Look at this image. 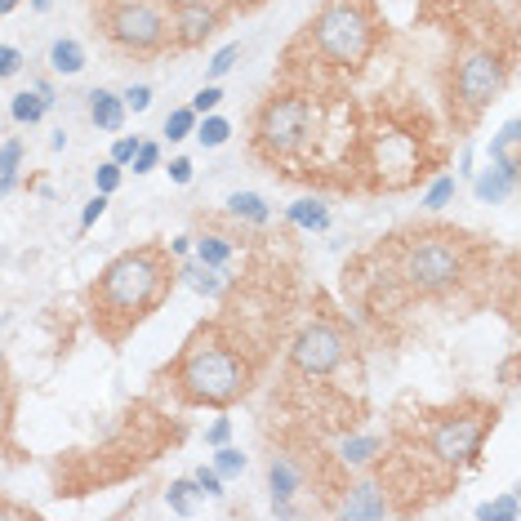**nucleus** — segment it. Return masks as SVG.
I'll return each instance as SVG.
<instances>
[{"instance_id":"1","label":"nucleus","mask_w":521,"mask_h":521,"mask_svg":"<svg viewBox=\"0 0 521 521\" xmlns=\"http://www.w3.org/2000/svg\"><path fill=\"white\" fill-rule=\"evenodd\" d=\"M494 245L451 223H415L366 254V308L406 313L415 303H451L490 277Z\"/></svg>"},{"instance_id":"2","label":"nucleus","mask_w":521,"mask_h":521,"mask_svg":"<svg viewBox=\"0 0 521 521\" xmlns=\"http://www.w3.org/2000/svg\"><path fill=\"white\" fill-rule=\"evenodd\" d=\"M263 370V352L245 339L241 330L223 316L201 321L183 347L165 366L170 392L183 406H209V410H228L245 401L259 383Z\"/></svg>"},{"instance_id":"3","label":"nucleus","mask_w":521,"mask_h":521,"mask_svg":"<svg viewBox=\"0 0 521 521\" xmlns=\"http://www.w3.org/2000/svg\"><path fill=\"white\" fill-rule=\"evenodd\" d=\"M178 285V263H174L170 245L147 241L134 245L125 254H116L94 285L85 290V313L90 325L99 330V339L121 347L147 316L156 313Z\"/></svg>"},{"instance_id":"4","label":"nucleus","mask_w":521,"mask_h":521,"mask_svg":"<svg viewBox=\"0 0 521 521\" xmlns=\"http://www.w3.org/2000/svg\"><path fill=\"white\" fill-rule=\"evenodd\" d=\"M499 423V406H490L482 397H459L454 406L441 410H423L415 428L401 423V437H410L428 459H437L441 468H473L482 459V446Z\"/></svg>"},{"instance_id":"5","label":"nucleus","mask_w":521,"mask_h":521,"mask_svg":"<svg viewBox=\"0 0 521 521\" xmlns=\"http://www.w3.org/2000/svg\"><path fill=\"white\" fill-rule=\"evenodd\" d=\"M299 45H308L321 71H361L379 45V14L370 0H325Z\"/></svg>"},{"instance_id":"6","label":"nucleus","mask_w":521,"mask_h":521,"mask_svg":"<svg viewBox=\"0 0 521 521\" xmlns=\"http://www.w3.org/2000/svg\"><path fill=\"white\" fill-rule=\"evenodd\" d=\"M508 76H513V54H499L490 40L459 45L454 68H451V85H446V103H451V121L459 134L473 130L486 107L499 103Z\"/></svg>"},{"instance_id":"7","label":"nucleus","mask_w":521,"mask_h":521,"mask_svg":"<svg viewBox=\"0 0 521 521\" xmlns=\"http://www.w3.org/2000/svg\"><path fill=\"white\" fill-rule=\"evenodd\" d=\"M94 23L107 45L130 58H161L174 49L170 0H99Z\"/></svg>"},{"instance_id":"8","label":"nucleus","mask_w":521,"mask_h":521,"mask_svg":"<svg viewBox=\"0 0 521 521\" xmlns=\"http://www.w3.org/2000/svg\"><path fill=\"white\" fill-rule=\"evenodd\" d=\"M313 121H316V94L299 90H272L259 112H254V156H263L268 165L299 156L313 143Z\"/></svg>"},{"instance_id":"9","label":"nucleus","mask_w":521,"mask_h":521,"mask_svg":"<svg viewBox=\"0 0 521 521\" xmlns=\"http://www.w3.org/2000/svg\"><path fill=\"white\" fill-rule=\"evenodd\" d=\"M352 356V335L344 321L335 316H316L313 325H303L290 344V379H335Z\"/></svg>"},{"instance_id":"10","label":"nucleus","mask_w":521,"mask_h":521,"mask_svg":"<svg viewBox=\"0 0 521 521\" xmlns=\"http://www.w3.org/2000/svg\"><path fill=\"white\" fill-rule=\"evenodd\" d=\"M170 23H174V49H197L223 23V5L218 0H170Z\"/></svg>"},{"instance_id":"11","label":"nucleus","mask_w":521,"mask_h":521,"mask_svg":"<svg viewBox=\"0 0 521 521\" xmlns=\"http://www.w3.org/2000/svg\"><path fill=\"white\" fill-rule=\"evenodd\" d=\"M347 494L330 508V513H339V517H392V504H388V494H383L379 482H361V486H344Z\"/></svg>"},{"instance_id":"12","label":"nucleus","mask_w":521,"mask_h":521,"mask_svg":"<svg viewBox=\"0 0 521 521\" xmlns=\"http://www.w3.org/2000/svg\"><path fill=\"white\" fill-rule=\"evenodd\" d=\"M517 178H521V165H499V161H490V170H482L473 178V192H477L482 206H499V201H508V197L517 192Z\"/></svg>"},{"instance_id":"13","label":"nucleus","mask_w":521,"mask_h":521,"mask_svg":"<svg viewBox=\"0 0 521 521\" xmlns=\"http://www.w3.org/2000/svg\"><path fill=\"white\" fill-rule=\"evenodd\" d=\"M178 281H187L197 294H206V299H223L228 294V285L232 277L223 272V268H206V263H183L178 268Z\"/></svg>"},{"instance_id":"14","label":"nucleus","mask_w":521,"mask_h":521,"mask_svg":"<svg viewBox=\"0 0 521 521\" xmlns=\"http://www.w3.org/2000/svg\"><path fill=\"white\" fill-rule=\"evenodd\" d=\"M90 121H94L103 134H116V130L125 125V103H121V94H112V90H90Z\"/></svg>"},{"instance_id":"15","label":"nucleus","mask_w":521,"mask_h":521,"mask_svg":"<svg viewBox=\"0 0 521 521\" xmlns=\"http://www.w3.org/2000/svg\"><path fill=\"white\" fill-rule=\"evenodd\" d=\"M197 245V263H206V268H228L232 263V254H237V241H232V232H201V237H192Z\"/></svg>"},{"instance_id":"16","label":"nucleus","mask_w":521,"mask_h":521,"mask_svg":"<svg viewBox=\"0 0 521 521\" xmlns=\"http://www.w3.org/2000/svg\"><path fill=\"white\" fill-rule=\"evenodd\" d=\"M49 103H54V90L40 80L36 90H23V94H14V103H9V116H14L18 125H36V121L49 112Z\"/></svg>"},{"instance_id":"17","label":"nucleus","mask_w":521,"mask_h":521,"mask_svg":"<svg viewBox=\"0 0 521 521\" xmlns=\"http://www.w3.org/2000/svg\"><path fill=\"white\" fill-rule=\"evenodd\" d=\"M228 218L250 223V228H268V223H272V206H268L259 192H232V197H228Z\"/></svg>"},{"instance_id":"18","label":"nucleus","mask_w":521,"mask_h":521,"mask_svg":"<svg viewBox=\"0 0 521 521\" xmlns=\"http://www.w3.org/2000/svg\"><path fill=\"white\" fill-rule=\"evenodd\" d=\"M383 446H388V441H383V437H375V432H370V437H356V432H347L344 446H339V463H344V468H366V463H375V459L383 454Z\"/></svg>"},{"instance_id":"19","label":"nucleus","mask_w":521,"mask_h":521,"mask_svg":"<svg viewBox=\"0 0 521 521\" xmlns=\"http://www.w3.org/2000/svg\"><path fill=\"white\" fill-rule=\"evenodd\" d=\"M49 68L58 71V76H80L85 71V45L71 40V36H58L49 45Z\"/></svg>"},{"instance_id":"20","label":"nucleus","mask_w":521,"mask_h":521,"mask_svg":"<svg viewBox=\"0 0 521 521\" xmlns=\"http://www.w3.org/2000/svg\"><path fill=\"white\" fill-rule=\"evenodd\" d=\"M14 406H18V392H14V379L9 370L0 366V454H14ZM18 459V454H14Z\"/></svg>"},{"instance_id":"21","label":"nucleus","mask_w":521,"mask_h":521,"mask_svg":"<svg viewBox=\"0 0 521 521\" xmlns=\"http://www.w3.org/2000/svg\"><path fill=\"white\" fill-rule=\"evenodd\" d=\"M285 218L294 223V228H308V232H325L330 228V209L313 201V197H303V201H294V206L285 209Z\"/></svg>"},{"instance_id":"22","label":"nucleus","mask_w":521,"mask_h":521,"mask_svg":"<svg viewBox=\"0 0 521 521\" xmlns=\"http://www.w3.org/2000/svg\"><path fill=\"white\" fill-rule=\"evenodd\" d=\"M517 147H521V125L517 121H508V125L490 139V161H499V165H521Z\"/></svg>"},{"instance_id":"23","label":"nucleus","mask_w":521,"mask_h":521,"mask_svg":"<svg viewBox=\"0 0 521 521\" xmlns=\"http://www.w3.org/2000/svg\"><path fill=\"white\" fill-rule=\"evenodd\" d=\"M197 143L201 147H223V143L232 139V121L228 116H214V112H206V121H197Z\"/></svg>"},{"instance_id":"24","label":"nucleus","mask_w":521,"mask_h":521,"mask_svg":"<svg viewBox=\"0 0 521 521\" xmlns=\"http://www.w3.org/2000/svg\"><path fill=\"white\" fill-rule=\"evenodd\" d=\"M192 130H197V112L192 107H174L170 116H165V139L170 143L192 139Z\"/></svg>"},{"instance_id":"25","label":"nucleus","mask_w":521,"mask_h":521,"mask_svg":"<svg viewBox=\"0 0 521 521\" xmlns=\"http://www.w3.org/2000/svg\"><path fill=\"white\" fill-rule=\"evenodd\" d=\"M477 521H517V494L508 490V494L482 504V508H477Z\"/></svg>"},{"instance_id":"26","label":"nucleus","mask_w":521,"mask_h":521,"mask_svg":"<svg viewBox=\"0 0 521 521\" xmlns=\"http://www.w3.org/2000/svg\"><path fill=\"white\" fill-rule=\"evenodd\" d=\"M241 468H245V454L237 451V446H214V473L218 477H241Z\"/></svg>"},{"instance_id":"27","label":"nucleus","mask_w":521,"mask_h":521,"mask_svg":"<svg viewBox=\"0 0 521 521\" xmlns=\"http://www.w3.org/2000/svg\"><path fill=\"white\" fill-rule=\"evenodd\" d=\"M165 499H170V508L178 513V517H187V513H192V499H197V482H192V477H183V482H170Z\"/></svg>"},{"instance_id":"28","label":"nucleus","mask_w":521,"mask_h":521,"mask_svg":"<svg viewBox=\"0 0 521 521\" xmlns=\"http://www.w3.org/2000/svg\"><path fill=\"white\" fill-rule=\"evenodd\" d=\"M451 197H454V174H441V178H437V183L428 187L423 206H428L432 214H437V209H446V206H451Z\"/></svg>"},{"instance_id":"29","label":"nucleus","mask_w":521,"mask_h":521,"mask_svg":"<svg viewBox=\"0 0 521 521\" xmlns=\"http://www.w3.org/2000/svg\"><path fill=\"white\" fill-rule=\"evenodd\" d=\"M237 58H241V45H223L214 58H209V68H206V76L209 80H218V76H228V71L237 68Z\"/></svg>"},{"instance_id":"30","label":"nucleus","mask_w":521,"mask_h":521,"mask_svg":"<svg viewBox=\"0 0 521 521\" xmlns=\"http://www.w3.org/2000/svg\"><path fill=\"white\" fill-rule=\"evenodd\" d=\"M121 178H125V165H116V161H103V165L94 170V187H99L103 197H112V192L121 187Z\"/></svg>"},{"instance_id":"31","label":"nucleus","mask_w":521,"mask_h":521,"mask_svg":"<svg viewBox=\"0 0 521 521\" xmlns=\"http://www.w3.org/2000/svg\"><path fill=\"white\" fill-rule=\"evenodd\" d=\"M156 165H161V143H139V152H134L130 170H134V174H152Z\"/></svg>"},{"instance_id":"32","label":"nucleus","mask_w":521,"mask_h":521,"mask_svg":"<svg viewBox=\"0 0 521 521\" xmlns=\"http://www.w3.org/2000/svg\"><path fill=\"white\" fill-rule=\"evenodd\" d=\"M192 482H197V494H209V499H223V477H218L214 468H197V473H192Z\"/></svg>"},{"instance_id":"33","label":"nucleus","mask_w":521,"mask_h":521,"mask_svg":"<svg viewBox=\"0 0 521 521\" xmlns=\"http://www.w3.org/2000/svg\"><path fill=\"white\" fill-rule=\"evenodd\" d=\"M223 103V90H218V85H214V80H209V85H201V90H197V99H192V112H197V116H206V112H214V107Z\"/></svg>"},{"instance_id":"34","label":"nucleus","mask_w":521,"mask_h":521,"mask_svg":"<svg viewBox=\"0 0 521 521\" xmlns=\"http://www.w3.org/2000/svg\"><path fill=\"white\" fill-rule=\"evenodd\" d=\"M23 139H9L5 147H0V174H18V165H23Z\"/></svg>"},{"instance_id":"35","label":"nucleus","mask_w":521,"mask_h":521,"mask_svg":"<svg viewBox=\"0 0 521 521\" xmlns=\"http://www.w3.org/2000/svg\"><path fill=\"white\" fill-rule=\"evenodd\" d=\"M103 214H107V197H103V192H94V197L85 201V209H80V232H90Z\"/></svg>"},{"instance_id":"36","label":"nucleus","mask_w":521,"mask_h":521,"mask_svg":"<svg viewBox=\"0 0 521 521\" xmlns=\"http://www.w3.org/2000/svg\"><path fill=\"white\" fill-rule=\"evenodd\" d=\"M121 103H125V112H147L152 107V85H130L121 94Z\"/></svg>"},{"instance_id":"37","label":"nucleus","mask_w":521,"mask_h":521,"mask_svg":"<svg viewBox=\"0 0 521 521\" xmlns=\"http://www.w3.org/2000/svg\"><path fill=\"white\" fill-rule=\"evenodd\" d=\"M18 71H23V49L0 45V80H9V76H18Z\"/></svg>"},{"instance_id":"38","label":"nucleus","mask_w":521,"mask_h":521,"mask_svg":"<svg viewBox=\"0 0 521 521\" xmlns=\"http://www.w3.org/2000/svg\"><path fill=\"white\" fill-rule=\"evenodd\" d=\"M139 143L143 139H130V134H125V139H116V143H112V156H107V161H116V165H130V161H134V152H139Z\"/></svg>"},{"instance_id":"39","label":"nucleus","mask_w":521,"mask_h":521,"mask_svg":"<svg viewBox=\"0 0 521 521\" xmlns=\"http://www.w3.org/2000/svg\"><path fill=\"white\" fill-rule=\"evenodd\" d=\"M228 437H232V419H214L209 432H206V446H223Z\"/></svg>"},{"instance_id":"40","label":"nucleus","mask_w":521,"mask_h":521,"mask_svg":"<svg viewBox=\"0 0 521 521\" xmlns=\"http://www.w3.org/2000/svg\"><path fill=\"white\" fill-rule=\"evenodd\" d=\"M170 178L178 183V187H187V183H192V161H187V156H174V161H170Z\"/></svg>"},{"instance_id":"41","label":"nucleus","mask_w":521,"mask_h":521,"mask_svg":"<svg viewBox=\"0 0 521 521\" xmlns=\"http://www.w3.org/2000/svg\"><path fill=\"white\" fill-rule=\"evenodd\" d=\"M499 383H504V388H513V383H517V352L499 366Z\"/></svg>"},{"instance_id":"42","label":"nucleus","mask_w":521,"mask_h":521,"mask_svg":"<svg viewBox=\"0 0 521 521\" xmlns=\"http://www.w3.org/2000/svg\"><path fill=\"white\" fill-rule=\"evenodd\" d=\"M192 250V237H178V241H170V254L178 259V254H187Z\"/></svg>"},{"instance_id":"43","label":"nucleus","mask_w":521,"mask_h":521,"mask_svg":"<svg viewBox=\"0 0 521 521\" xmlns=\"http://www.w3.org/2000/svg\"><path fill=\"white\" fill-rule=\"evenodd\" d=\"M459 174H473V152L463 147V156H459Z\"/></svg>"},{"instance_id":"44","label":"nucleus","mask_w":521,"mask_h":521,"mask_svg":"<svg viewBox=\"0 0 521 521\" xmlns=\"http://www.w3.org/2000/svg\"><path fill=\"white\" fill-rule=\"evenodd\" d=\"M14 183H18V174H0V197H5V192H9Z\"/></svg>"},{"instance_id":"45","label":"nucleus","mask_w":521,"mask_h":521,"mask_svg":"<svg viewBox=\"0 0 521 521\" xmlns=\"http://www.w3.org/2000/svg\"><path fill=\"white\" fill-rule=\"evenodd\" d=\"M18 5H23V0H0V18H9V14H14Z\"/></svg>"},{"instance_id":"46","label":"nucleus","mask_w":521,"mask_h":521,"mask_svg":"<svg viewBox=\"0 0 521 521\" xmlns=\"http://www.w3.org/2000/svg\"><path fill=\"white\" fill-rule=\"evenodd\" d=\"M49 5H54V0H32V9H36V14H45Z\"/></svg>"},{"instance_id":"47","label":"nucleus","mask_w":521,"mask_h":521,"mask_svg":"<svg viewBox=\"0 0 521 521\" xmlns=\"http://www.w3.org/2000/svg\"><path fill=\"white\" fill-rule=\"evenodd\" d=\"M0 473H5V463H0Z\"/></svg>"}]
</instances>
